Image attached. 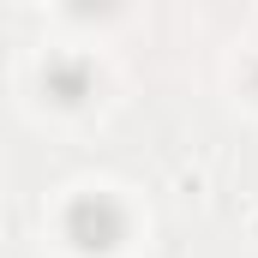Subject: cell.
I'll return each mask as SVG.
<instances>
[{
    "instance_id": "cell-2",
    "label": "cell",
    "mask_w": 258,
    "mask_h": 258,
    "mask_svg": "<svg viewBox=\"0 0 258 258\" xmlns=\"http://www.w3.org/2000/svg\"><path fill=\"white\" fill-rule=\"evenodd\" d=\"M42 84H48V96L54 102H84L90 96V66L84 60H48V72H42Z\"/></svg>"
},
{
    "instance_id": "cell-1",
    "label": "cell",
    "mask_w": 258,
    "mask_h": 258,
    "mask_svg": "<svg viewBox=\"0 0 258 258\" xmlns=\"http://www.w3.org/2000/svg\"><path fill=\"white\" fill-rule=\"evenodd\" d=\"M120 234H126V210L108 192H84L66 204V240L78 252H108V246H120Z\"/></svg>"
},
{
    "instance_id": "cell-3",
    "label": "cell",
    "mask_w": 258,
    "mask_h": 258,
    "mask_svg": "<svg viewBox=\"0 0 258 258\" xmlns=\"http://www.w3.org/2000/svg\"><path fill=\"white\" fill-rule=\"evenodd\" d=\"M108 6H114V0H72V12H78V18H90V12H108Z\"/></svg>"
}]
</instances>
